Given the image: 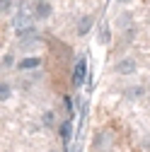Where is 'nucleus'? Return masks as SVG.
Here are the masks:
<instances>
[{
  "instance_id": "f257e3e1",
  "label": "nucleus",
  "mask_w": 150,
  "mask_h": 152,
  "mask_svg": "<svg viewBox=\"0 0 150 152\" xmlns=\"http://www.w3.org/2000/svg\"><path fill=\"white\" fill-rule=\"evenodd\" d=\"M85 80H87V61L85 58H75L73 70H70V82H73V87H82Z\"/></svg>"
},
{
  "instance_id": "f03ea898",
  "label": "nucleus",
  "mask_w": 150,
  "mask_h": 152,
  "mask_svg": "<svg viewBox=\"0 0 150 152\" xmlns=\"http://www.w3.org/2000/svg\"><path fill=\"white\" fill-rule=\"evenodd\" d=\"M44 65V58L41 56H24V58H20L17 61V72H22V75H27V72H36Z\"/></svg>"
},
{
  "instance_id": "7ed1b4c3",
  "label": "nucleus",
  "mask_w": 150,
  "mask_h": 152,
  "mask_svg": "<svg viewBox=\"0 0 150 152\" xmlns=\"http://www.w3.org/2000/svg\"><path fill=\"white\" fill-rule=\"evenodd\" d=\"M114 72L116 75H133V72H138V61L133 56H121L114 63Z\"/></svg>"
},
{
  "instance_id": "20e7f679",
  "label": "nucleus",
  "mask_w": 150,
  "mask_h": 152,
  "mask_svg": "<svg viewBox=\"0 0 150 152\" xmlns=\"http://www.w3.org/2000/svg\"><path fill=\"white\" fill-rule=\"evenodd\" d=\"M34 20H39V22H46L49 17L53 15V5H51V0H36L34 3Z\"/></svg>"
},
{
  "instance_id": "39448f33",
  "label": "nucleus",
  "mask_w": 150,
  "mask_h": 152,
  "mask_svg": "<svg viewBox=\"0 0 150 152\" xmlns=\"http://www.w3.org/2000/svg\"><path fill=\"white\" fill-rule=\"evenodd\" d=\"M109 147H111L109 130H97L95 138H92V150H95V152H109Z\"/></svg>"
},
{
  "instance_id": "423d86ee",
  "label": "nucleus",
  "mask_w": 150,
  "mask_h": 152,
  "mask_svg": "<svg viewBox=\"0 0 150 152\" xmlns=\"http://www.w3.org/2000/svg\"><path fill=\"white\" fill-rule=\"evenodd\" d=\"M145 94H148L145 85H131V87L124 89V99H128V102H140Z\"/></svg>"
},
{
  "instance_id": "0eeeda50",
  "label": "nucleus",
  "mask_w": 150,
  "mask_h": 152,
  "mask_svg": "<svg viewBox=\"0 0 150 152\" xmlns=\"http://www.w3.org/2000/svg\"><path fill=\"white\" fill-rule=\"evenodd\" d=\"M92 27H95V17L92 15H82L78 20V24H75V34L78 36H87L92 31Z\"/></svg>"
},
{
  "instance_id": "6e6552de",
  "label": "nucleus",
  "mask_w": 150,
  "mask_h": 152,
  "mask_svg": "<svg viewBox=\"0 0 150 152\" xmlns=\"http://www.w3.org/2000/svg\"><path fill=\"white\" fill-rule=\"evenodd\" d=\"M56 133H58V138H61L63 147H68V145H70V138H73V121L68 118V121L58 123V128H56Z\"/></svg>"
},
{
  "instance_id": "1a4fd4ad",
  "label": "nucleus",
  "mask_w": 150,
  "mask_h": 152,
  "mask_svg": "<svg viewBox=\"0 0 150 152\" xmlns=\"http://www.w3.org/2000/svg\"><path fill=\"white\" fill-rule=\"evenodd\" d=\"M41 126L44 128H58V118H56L53 109H44L41 111Z\"/></svg>"
},
{
  "instance_id": "9d476101",
  "label": "nucleus",
  "mask_w": 150,
  "mask_h": 152,
  "mask_svg": "<svg viewBox=\"0 0 150 152\" xmlns=\"http://www.w3.org/2000/svg\"><path fill=\"white\" fill-rule=\"evenodd\" d=\"M97 44L99 46H109L111 44V27L109 24H102L97 29Z\"/></svg>"
},
{
  "instance_id": "9b49d317",
  "label": "nucleus",
  "mask_w": 150,
  "mask_h": 152,
  "mask_svg": "<svg viewBox=\"0 0 150 152\" xmlns=\"http://www.w3.org/2000/svg\"><path fill=\"white\" fill-rule=\"evenodd\" d=\"M121 31H126V29H131V27H133V15H131V12H121L119 17H116V22H114Z\"/></svg>"
},
{
  "instance_id": "f8f14e48",
  "label": "nucleus",
  "mask_w": 150,
  "mask_h": 152,
  "mask_svg": "<svg viewBox=\"0 0 150 152\" xmlns=\"http://www.w3.org/2000/svg\"><path fill=\"white\" fill-rule=\"evenodd\" d=\"M0 63H3V70H12V68H17V61H15V56H12V53H5Z\"/></svg>"
},
{
  "instance_id": "ddd939ff",
  "label": "nucleus",
  "mask_w": 150,
  "mask_h": 152,
  "mask_svg": "<svg viewBox=\"0 0 150 152\" xmlns=\"http://www.w3.org/2000/svg\"><path fill=\"white\" fill-rule=\"evenodd\" d=\"M10 97H12V85L3 82V85H0V102H7Z\"/></svg>"
},
{
  "instance_id": "4468645a",
  "label": "nucleus",
  "mask_w": 150,
  "mask_h": 152,
  "mask_svg": "<svg viewBox=\"0 0 150 152\" xmlns=\"http://www.w3.org/2000/svg\"><path fill=\"white\" fill-rule=\"evenodd\" d=\"M0 12H3V15H10V12H12V0H0Z\"/></svg>"
},
{
  "instance_id": "2eb2a0df",
  "label": "nucleus",
  "mask_w": 150,
  "mask_h": 152,
  "mask_svg": "<svg viewBox=\"0 0 150 152\" xmlns=\"http://www.w3.org/2000/svg\"><path fill=\"white\" fill-rule=\"evenodd\" d=\"M63 109H65L68 113H73V99L68 97V94H63Z\"/></svg>"
},
{
  "instance_id": "dca6fc26",
  "label": "nucleus",
  "mask_w": 150,
  "mask_h": 152,
  "mask_svg": "<svg viewBox=\"0 0 150 152\" xmlns=\"http://www.w3.org/2000/svg\"><path fill=\"white\" fill-rule=\"evenodd\" d=\"M116 3H119V5H131L133 0H116Z\"/></svg>"
}]
</instances>
